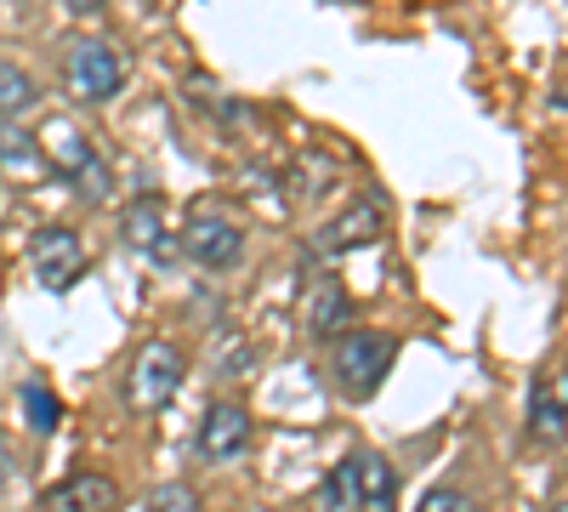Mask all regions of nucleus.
<instances>
[{
  "label": "nucleus",
  "mask_w": 568,
  "mask_h": 512,
  "mask_svg": "<svg viewBox=\"0 0 568 512\" xmlns=\"http://www.w3.org/2000/svg\"><path fill=\"white\" fill-rule=\"evenodd\" d=\"M551 512H568V495H557V501H551Z\"/></svg>",
  "instance_id": "23"
},
{
  "label": "nucleus",
  "mask_w": 568,
  "mask_h": 512,
  "mask_svg": "<svg viewBox=\"0 0 568 512\" xmlns=\"http://www.w3.org/2000/svg\"><path fill=\"white\" fill-rule=\"evenodd\" d=\"M149 512H200V490L182 484V479H171V484H160V490L149 495Z\"/></svg>",
  "instance_id": "19"
},
{
  "label": "nucleus",
  "mask_w": 568,
  "mask_h": 512,
  "mask_svg": "<svg viewBox=\"0 0 568 512\" xmlns=\"http://www.w3.org/2000/svg\"><path fill=\"white\" fill-rule=\"evenodd\" d=\"M318 512H358V484H353V455L336 461L318 484Z\"/></svg>",
  "instance_id": "17"
},
{
  "label": "nucleus",
  "mask_w": 568,
  "mask_h": 512,
  "mask_svg": "<svg viewBox=\"0 0 568 512\" xmlns=\"http://www.w3.org/2000/svg\"><path fill=\"white\" fill-rule=\"evenodd\" d=\"M524 433L535 450H557L568 439V359L551 353L529 377V404H524Z\"/></svg>",
  "instance_id": "6"
},
{
  "label": "nucleus",
  "mask_w": 568,
  "mask_h": 512,
  "mask_svg": "<svg viewBox=\"0 0 568 512\" xmlns=\"http://www.w3.org/2000/svg\"><path fill=\"white\" fill-rule=\"evenodd\" d=\"M114 506H120V484L98 468H80L40 495V512H114Z\"/></svg>",
  "instance_id": "12"
},
{
  "label": "nucleus",
  "mask_w": 568,
  "mask_h": 512,
  "mask_svg": "<svg viewBox=\"0 0 568 512\" xmlns=\"http://www.w3.org/2000/svg\"><path fill=\"white\" fill-rule=\"evenodd\" d=\"M18 404H23V422H29L40 439H52V433L63 428V404H58V393L45 388V382H23V388H18Z\"/></svg>",
  "instance_id": "16"
},
{
  "label": "nucleus",
  "mask_w": 568,
  "mask_h": 512,
  "mask_svg": "<svg viewBox=\"0 0 568 512\" xmlns=\"http://www.w3.org/2000/svg\"><path fill=\"white\" fill-rule=\"evenodd\" d=\"M125 52L120 46H109L103 34H74L69 40V52H63V80L80 103H114L120 91H125Z\"/></svg>",
  "instance_id": "3"
},
{
  "label": "nucleus",
  "mask_w": 568,
  "mask_h": 512,
  "mask_svg": "<svg viewBox=\"0 0 568 512\" xmlns=\"http://www.w3.org/2000/svg\"><path fill=\"white\" fill-rule=\"evenodd\" d=\"M0 171H7L12 182H40L45 171H52L40 137L23 131V120H0Z\"/></svg>",
  "instance_id": "14"
},
{
  "label": "nucleus",
  "mask_w": 568,
  "mask_h": 512,
  "mask_svg": "<svg viewBox=\"0 0 568 512\" xmlns=\"http://www.w3.org/2000/svg\"><path fill=\"white\" fill-rule=\"evenodd\" d=\"M353 484H358V512H393L398 506V468L375 450H353Z\"/></svg>",
  "instance_id": "13"
},
{
  "label": "nucleus",
  "mask_w": 568,
  "mask_h": 512,
  "mask_svg": "<svg viewBox=\"0 0 568 512\" xmlns=\"http://www.w3.org/2000/svg\"><path fill=\"white\" fill-rule=\"evenodd\" d=\"M347 319H353V297L336 273H318L307 279V291H302V331L313 342H336L347 331Z\"/></svg>",
  "instance_id": "11"
},
{
  "label": "nucleus",
  "mask_w": 568,
  "mask_h": 512,
  "mask_svg": "<svg viewBox=\"0 0 568 512\" xmlns=\"http://www.w3.org/2000/svg\"><path fill=\"white\" fill-rule=\"evenodd\" d=\"M256 439V422L240 399H211L205 415H200V433H194V455L205 468H233Z\"/></svg>",
  "instance_id": "8"
},
{
  "label": "nucleus",
  "mask_w": 568,
  "mask_h": 512,
  "mask_svg": "<svg viewBox=\"0 0 568 512\" xmlns=\"http://www.w3.org/2000/svg\"><path fill=\"white\" fill-rule=\"evenodd\" d=\"M29 268H34L40 291L63 297V291H74L85 279V240L74 234L69 222H40L29 234Z\"/></svg>",
  "instance_id": "7"
},
{
  "label": "nucleus",
  "mask_w": 568,
  "mask_h": 512,
  "mask_svg": "<svg viewBox=\"0 0 568 512\" xmlns=\"http://www.w3.org/2000/svg\"><path fill=\"white\" fill-rule=\"evenodd\" d=\"M387 234V205L375 200V194H364V200H353V205H342L329 222H318L313 228V257H347V251H364V245H375Z\"/></svg>",
  "instance_id": "9"
},
{
  "label": "nucleus",
  "mask_w": 568,
  "mask_h": 512,
  "mask_svg": "<svg viewBox=\"0 0 568 512\" xmlns=\"http://www.w3.org/2000/svg\"><path fill=\"white\" fill-rule=\"evenodd\" d=\"M120 240H125V245H131L142 262L165 268V262H171L165 200H160V194H136V200H125V211H120Z\"/></svg>",
  "instance_id": "10"
},
{
  "label": "nucleus",
  "mask_w": 568,
  "mask_h": 512,
  "mask_svg": "<svg viewBox=\"0 0 568 512\" xmlns=\"http://www.w3.org/2000/svg\"><path fill=\"white\" fill-rule=\"evenodd\" d=\"M393 359H398V337H387V331H342L336 342H329V382L364 404V399L382 393Z\"/></svg>",
  "instance_id": "1"
},
{
  "label": "nucleus",
  "mask_w": 568,
  "mask_h": 512,
  "mask_svg": "<svg viewBox=\"0 0 568 512\" xmlns=\"http://www.w3.org/2000/svg\"><path fill=\"white\" fill-rule=\"evenodd\" d=\"M63 12H69V18H103L109 0H63Z\"/></svg>",
  "instance_id": "22"
},
{
  "label": "nucleus",
  "mask_w": 568,
  "mask_h": 512,
  "mask_svg": "<svg viewBox=\"0 0 568 512\" xmlns=\"http://www.w3.org/2000/svg\"><path fill=\"white\" fill-rule=\"evenodd\" d=\"M45 131H52V143H40V149H45V160H58V171H63V182L74 189V200L103 205L114 194V171H109V160L98 149H91V137L80 126H69V120L45 126Z\"/></svg>",
  "instance_id": "5"
},
{
  "label": "nucleus",
  "mask_w": 568,
  "mask_h": 512,
  "mask_svg": "<svg viewBox=\"0 0 568 512\" xmlns=\"http://www.w3.org/2000/svg\"><path fill=\"white\" fill-rule=\"evenodd\" d=\"M415 512H478L460 490H433V495H420V506Z\"/></svg>",
  "instance_id": "20"
},
{
  "label": "nucleus",
  "mask_w": 568,
  "mask_h": 512,
  "mask_svg": "<svg viewBox=\"0 0 568 512\" xmlns=\"http://www.w3.org/2000/svg\"><path fill=\"white\" fill-rule=\"evenodd\" d=\"M176 251L205 273H233L240 257H245V228L216 205H194L187 222L176 228Z\"/></svg>",
  "instance_id": "4"
},
{
  "label": "nucleus",
  "mask_w": 568,
  "mask_h": 512,
  "mask_svg": "<svg viewBox=\"0 0 568 512\" xmlns=\"http://www.w3.org/2000/svg\"><path fill=\"white\" fill-rule=\"evenodd\" d=\"M182 382H187V353L176 342H142L125 370V404L136 415H160L176 404Z\"/></svg>",
  "instance_id": "2"
},
{
  "label": "nucleus",
  "mask_w": 568,
  "mask_h": 512,
  "mask_svg": "<svg viewBox=\"0 0 568 512\" xmlns=\"http://www.w3.org/2000/svg\"><path fill=\"white\" fill-rule=\"evenodd\" d=\"M211 370H216L222 382H245L251 370H256V348H251L245 337H233V342L216 348V364H211Z\"/></svg>",
  "instance_id": "18"
},
{
  "label": "nucleus",
  "mask_w": 568,
  "mask_h": 512,
  "mask_svg": "<svg viewBox=\"0 0 568 512\" xmlns=\"http://www.w3.org/2000/svg\"><path fill=\"white\" fill-rule=\"evenodd\" d=\"M12 473H18V450H12V439H7V433H0V495H7Z\"/></svg>",
  "instance_id": "21"
},
{
  "label": "nucleus",
  "mask_w": 568,
  "mask_h": 512,
  "mask_svg": "<svg viewBox=\"0 0 568 512\" xmlns=\"http://www.w3.org/2000/svg\"><path fill=\"white\" fill-rule=\"evenodd\" d=\"M34 109H40V80L18 58H0V120H23Z\"/></svg>",
  "instance_id": "15"
}]
</instances>
